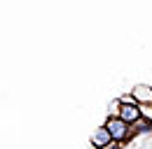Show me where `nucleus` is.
<instances>
[{
    "label": "nucleus",
    "instance_id": "nucleus-1",
    "mask_svg": "<svg viewBox=\"0 0 152 149\" xmlns=\"http://www.w3.org/2000/svg\"><path fill=\"white\" fill-rule=\"evenodd\" d=\"M105 128H108V133H110V137H113L115 142H126L129 140V124L126 121H122L119 116H108L105 119V124H103Z\"/></svg>",
    "mask_w": 152,
    "mask_h": 149
},
{
    "label": "nucleus",
    "instance_id": "nucleus-2",
    "mask_svg": "<svg viewBox=\"0 0 152 149\" xmlns=\"http://www.w3.org/2000/svg\"><path fill=\"white\" fill-rule=\"evenodd\" d=\"M150 133H152V121L143 119V116L129 124V140H133L136 135H150Z\"/></svg>",
    "mask_w": 152,
    "mask_h": 149
},
{
    "label": "nucleus",
    "instance_id": "nucleus-3",
    "mask_svg": "<svg viewBox=\"0 0 152 149\" xmlns=\"http://www.w3.org/2000/svg\"><path fill=\"white\" fill-rule=\"evenodd\" d=\"M122 121H126V124H133L136 119H140V110H138V103H133V105H124L122 103V107H119V114H117Z\"/></svg>",
    "mask_w": 152,
    "mask_h": 149
},
{
    "label": "nucleus",
    "instance_id": "nucleus-4",
    "mask_svg": "<svg viewBox=\"0 0 152 149\" xmlns=\"http://www.w3.org/2000/svg\"><path fill=\"white\" fill-rule=\"evenodd\" d=\"M131 95L136 98V103H148V105H152V86H148V84H136L131 89Z\"/></svg>",
    "mask_w": 152,
    "mask_h": 149
},
{
    "label": "nucleus",
    "instance_id": "nucleus-5",
    "mask_svg": "<svg viewBox=\"0 0 152 149\" xmlns=\"http://www.w3.org/2000/svg\"><path fill=\"white\" fill-rule=\"evenodd\" d=\"M108 142H113V137H110L108 128H105V126H98V128L94 130V135H91V145L101 149V147H105Z\"/></svg>",
    "mask_w": 152,
    "mask_h": 149
},
{
    "label": "nucleus",
    "instance_id": "nucleus-6",
    "mask_svg": "<svg viewBox=\"0 0 152 149\" xmlns=\"http://www.w3.org/2000/svg\"><path fill=\"white\" fill-rule=\"evenodd\" d=\"M138 110H140V116H143V119L152 121V105H148V103H138Z\"/></svg>",
    "mask_w": 152,
    "mask_h": 149
},
{
    "label": "nucleus",
    "instance_id": "nucleus-7",
    "mask_svg": "<svg viewBox=\"0 0 152 149\" xmlns=\"http://www.w3.org/2000/svg\"><path fill=\"white\" fill-rule=\"evenodd\" d=\"M119 107H122V103H119V98H115L113 103L108 105V116H117V114H119Z\"/></svg>",
    "mask_w": 152,
    "mask_h": 149
},
{
    "label": "nucleus",
    "instance_id": "nucleus-8",
    "mask_svg": "<svg viewBox=\"0 0 152 149\" xmlns=\"http://www.w3.org/2000/svg\"><path fill=\"white\" fill-rule=\"evenodd\" d=\"M119 103H124V105H133V103H136V98H133L131 93H124V95L119 98Z\"/></svg>",
    "mask_w": 152,
    "mask_h": 149
},
{
    "label": "nucleus",
    "instance_id": "nucleus-9",
    "mask_svg": "<svg viewBox=\"0 0 152 149\" xmlns=\"http://www.w3.org/2000/svg\"><path fill=\"white\" fill-rule=\"evenodd\" d=\"M101 149H122V147H119V142H115V140H113V142H108L105 147H101Z\"/></svg>",
    "mask_w": 152,
    "mask_h": 149
}]
</instances>
